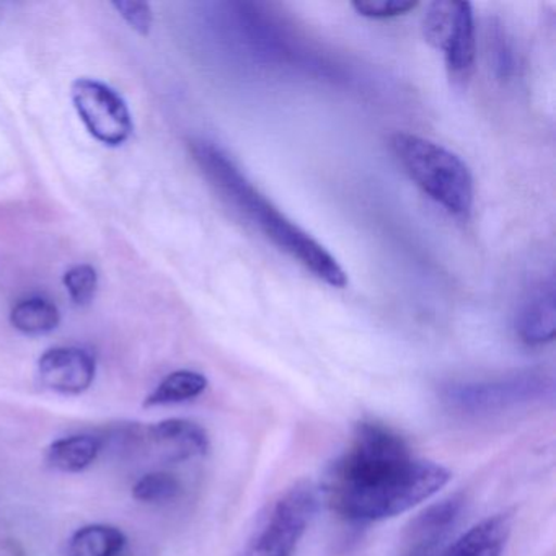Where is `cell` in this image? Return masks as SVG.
<instances>
[{
	"label": "cell",
	"instance_id": "cell-16",
	"mask_svg": "<svg viewBox=\"0 0 556 556\" xmlns=\"http://www.w3.org/2000/svg\"><path fill=\"white\" fill-rule=\"evenodd\" d=\"M11 321L22 333L47 334L56 330L61 315L56 305L48 299L30 298L12 308Z\"/></svg>",
	"mask_w": 556,
	"mask_h": 556
},
{
	"label": "cell",
	"instance_id": "cell-18",
	"mask_svg": "<svg viewBox=\"0 0 556 556\" xmlns=\"http://www.w3.org/2000/svg\"><path fill=\"white\" fill-rule=\"evenodd\" d=\"M64 286L77 305H87L96 298L99 276L92 266L77 265L64 275Z\"/></svg>",
	"mask_w": 556,
	"mask_h": 556
},
{
	"label": "cell",
	"instance_id": "cell-8",
	"mask_svg": "<svg viewBox=\"0 0 556 556\" xmlns=\"http://www.w3.org/2000/svg\"><path fill=\"white\" fill-rule=\"evenodd\" d=\"M97 364L92 354L80 348L48 350L38 361L41 386L63 395H79L96 380Z\"/></svg>",
	"mask_w": 556,
	"mask_h": 556
},
{
	"label": "cell",
	"instance_id": "cell-15",
	"mask_svg": "<svg viewBox=\"0 0 556 556\" xmlns=\"http://www.w3.org/2000/svg\"><path fill=\"white\" fill-rule=\"evenodd\" d=\"M207 389V379L194 370H175L165 377L157 389L146 399V406L175 405L190 402L203 395Z\"/></svg>",
	"mask_w": 556,
	"mask_h": 556
},
{
	"label": "cell",
	"instance_id": "cell-13",
	"mask_svg": "<svg viewBox=\"0 0 556 556\" xmlns=\"http://www.w3.org/2000/svg\"><path fill=\"white\" fill-rule=\"evenodd\" d=\"M460 509L462 501L458 497H451L429 507L422 516H419L413 527V539L418 545L416 552L434 549L439 540L448 532V527L454 526Z\"/></svg>",
	"mask_w": 556,
	"mask_h": 556
},
{
	"label": "cell",
	"instance_id": "cell-9",
	"mask_svg": "<svg viewBox=\"0 0 556 556\" xmlns=\"http://www.w3.org/2000/svg\"><path fill=\"white\" fill-rule=\"evenodd\" d=\"M510 527L513 517L509 514H494L475 523L447 545L429 552H415L412 556H503Z\"/></svg>",
	"mask_w": 556,
	"mask_h": 556
},
{
	"label": "cell",
	"instance_id": "cell-17",
	"mask_svg": "<svg viewBox=\"0 0 556 556\" xmlns=\"http://www.w3.org/2000/svg\"><path fill=\"white\" fill-rule=\"evenodd\" d=\"M184 486L175 475L168 471H152L136 481L132 497L139 503L164 504L177 500Z\"/></svg>",
	"mask_w": 556,
	"mask_h": 556
},
{
	"label": "cell",
	"instance_id": "cell-2",
	"mask_svg": "<svg viewBox=\"0 0 556 556\" xmlns=\"http://www.w3.org/2000/svg\"><path fill=\"white\" fill-rule=\"evenodd\" d=\"M194 161L217 193L240 216L250 220L269 242L331 288L344 289L348 276L333 255L311 233L282 214L233 164L229 155L210 142H194Z\"/></svg>",
	"mask_w": 556,
	"mask_h": 556
},
{
	"label": "cell",
	"instance_id": "cell-19",
	"mask_svg": "<svg viewBox=\"0 0 556 556\" xmlns=\"http://www.w3.org/2000/svg\"><path fill=\"white\" fill-rule=\"evenodd\" d=\"M351 5L363 17L383 21V18L400 17V15L415 11L418 8V2H413V0H356Z\"/></svg>",
	"mask_w": 556,
	"mask_h": 556
},
{
	"label": "cell",
	"instance_id": "cell-10",
	"mask_svg": "<svg viewBox=\"0 0 556 556\" xmlns=\"http://www.w3.org/2000/svg\"><path fill=\"white\" fill-rule=\"evenodd\" d=\"M152 447L168 462L204 457L210 452V435L190 419L172 418L146 428Z\"/></svg>",
	"mask_w": 556,
	"mask_h": 556
},
{
	"label": "cell",
	"instance_id": "cell-3",
	"mask_svg": "<svg viewBox=\"0 0 556 556\" xmlns=\"http://www.w3.org/2000/svg\"><path fill=\"white\" fill-rule=\"evenodd\" d=\"M390 149L413 181L448 214L467 219L473 207L475 187L470 168L458 155L429 139L395 132Z\"/></svg>",
	"mask_w": 556,
	"mask_h": 556
},
{
	"label": "cell",
	"instance_id": "cell-12",
	"mask_svg": "<svg viewBox=\"0 0 556 556\" xmlns=\"http://www.w3.org/2000/svg\"><path fill=\"white\" fill-rule=\"evenodd\" d=\"M102 441L96 435L79 434L60 439L48 448V462L51 467L64 473H77L86 470L99 457Z\"/></svg>",
	"mask_w": 556,
	"mask_h": 556
},
{
	"label": "cell",
	"instance_id": "cell-11",
	"mask_svg": "<svg viewBox=\"0 0 556 556\" xmlns=\"http://www.w3.org/2000/svg\"><path fill=\"white\" fill-rule=\"evenodd\" d=\"M517 334L529 346L549 343L556 333L555 285L540 288L530 295L517 315Z\"/></svg>",
	"mask_w": 556,
	"mask_h": 556
},
{
	"label": "cell",
	"instance_id": "cell-1",
	"mask_svg": "<svg viewBox=\"0 0 556 556\" xmlns=\"http://www.w3.org/2000/svg\"><path fill=\"white\" fill-rule=\"evenodd\" d=\"M448 480L447 468L418 457L395 429L367 419L354 428L350 444L328 467L324 496L343 519L372 523L408 513Z\"/></svg>",
	"mask_w": 556,
	"mask_h": 556
},
{
	"label": "cell",
	"instance_id": "cell-20",
	"mask_svg": "<svg viewBox=\"0 0 556 556\" xmlns=\"http://www.w3.org/2000/svg\"><path fill=\"white\" fill-rule=\"evenodd\" d=\"M113 8L119 12L123 18L139 31L141 35H149L152 28V15L151 5L146 2H139V0H119V2H113Z\"/></svg>",
	"mask_w": 556,
	"mask_h": 556
},
{
	"label": "cell",
	"instance_id": "cell-5",
	"mask_svg": "<svg viewBox=\"0 0 556 556\" xmlns=\"http://www.w3.org/2000/svg\"><path fill=\"white\" fill-rule=\"evenodd\" d=\"M553 395V377L540 370H527L480 382L448 383L442 390V400L448 408L470 416L509 412L552 400Z\"/></svg>",
	"mask_w": 556,
	"mask_h": 556
},
{
	"label": "cell",
	"instance_id": "cell-14",
	"mask_svg": "<svg viewBox=\"0 0 556 556\" xmlns=\"http://www.w3.org/2000/svg\"><path fill=\"white\" fill-rule=\"evenodd\" d=\"M126 545L122 530L105 523H92L74 533L67 556H116Z\"/></svg>",
	"mask_w": 556,
	"mask_h": 556
},
{
	"label": "cell",
	"instance_id": "cell-7",
	"mask_svg": "<svg viewBox=\"0 0 556 556\" xmlns=\"http://www.w3.org/2000/svg\"><path fill=\"white\" fill-rule=\"evenodd\" d=\"M73 103L90 135L105 146H122L132 132L131 113L125 100L103 83L77 79Z\"/></svg>",
	"mask_w": 556,
	"mask_h": 556
},
{
	"label": "cell",
	"instance_id": "cell-4",
	"mask_svg": "<svg viewBox=\"0 0 556 556\" xmlns=\"http://www.w3.org/2000/svg\"><path fill=\"white\" fill-rule=\"evenodd\" d=\"M317 503V491L305 481L286 488L256 514L232 556H295Z\"/></svg>",
	"mask_w": 556,
	"mask_h": 556
},
{
	"label": "cell",
	"instance_id": "cell-6",
	"mask_svg": "<svg viewBox=\"0 0 556 556\" xmlns=\"http://www.w3.org/2000/svg\"><path fill=\"white\" fill-rule=\"evenodd\" d=\"M422 34L444 54L452 79L467 80L473 73L477 40L471 5L457 0H435L426 9Z\"/></svg>",
	"mask_w": 556,
	"mask_h": 556
}]
</instances>
